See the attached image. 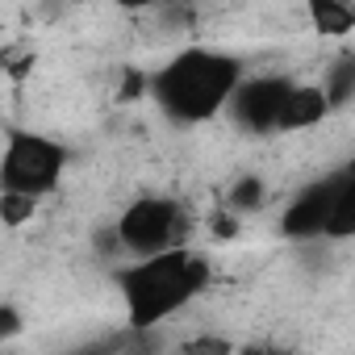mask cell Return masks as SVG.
Returning <instances> with one entry per match:
<instances>
[{"label":"cell","mask_w":355,"mask_h":355,"mask_svg":"<svg viewBox=\"0 0 355 355\" xmlns=\"http://www.w3.org/2000/svg\"><path fill=\"white\" fill-rule=\"evenodd\" d=\"M146 80H150L146 92L163 109V117H171L175 125H205L218 113H230V101L243 88L247 71L230 51L184 46Z\"/></svg>","instance_id":"obj_1"},{"label":"cell","mask_w":355,"mask_h":355,"mask_svg":"<svg viewBox=\"0 0 355 355\" xmlns=\"http://www.w3.org/2000/svg\"><path fill=\"white\" fill-rule=\"evenodd\" d=\"M209 259L197 247H180L155 259H138V263H121L113 272L125 322L134 334H150L155 326H163L167 318L184 313L205 288H209Z\"/></svg>","instance_id":"obj_2"},{"label":"cell","mask_w":355,"mask_h":355,"mask_svg":"<svg viewBox=\"0 0 355 355\" xmlns=\"http://www.w3.org/2000/svg\"><path fill=\"white\" fill-rule=\"evenodd\" d=\"M67 163H71L67 142H59L51 134H34V130H9L5 150H0V193L42 201L51 193H59Z\"/></svg>","instance_id":"obj_3"},{"label":"cell","mask_w":355,"mask_h":355,"mask_svg":"<svg viewBox=\"0 0 355 355\" xmlns=\"http://www.w3.org/2000/svg\"><path fill=\"white\" fill-rule=\"evenodd\" d=\"M189 230H193V222H189L184 205L171 201V197H142V201L125 205L121 218H117V226H113L125 263L155 259V255L180 251V247H193L189 243Z\"/></svg>","instance_id":"obj_4"},{"label":"cell","mask_w":355,"mask_h":355,"mask_svg":"<svg viewBox=\"0 0 355 355\" xmlns=\"http://www.w3.org/2000/svg\"><path fill=\"white\" fill-rule=\"evenodd\" d=\"M293 84L297 80H288V76H247L243 88L230 101L234 125L247 130V134H272V130H280L284 105L293 96Z\"/></svg>","instance_id":"obj_5"},{"label":"cell","mask_w":355,"mask_h":355,"mask_svg":"<svg viewBox=\"0 0 355 355\" xmlns=\"http://www.w3.org/2000/svg\"><path fill=\"white\" fill-rule=\"evenodd\" d=\"M334 197H338V171L322 175V180L305 184L284 209H280V234L293 243H318L326 239L330 214H334Z\"/></svg>","instance_id":"obj_6"},{"label":"cell","mask_w":355,"mask_h":355,"mask_svg":"<svg viewBox=\"0 0 355 355\" xmlns=\"http://www.w3.org/2000/svg\"><path fill=\"white\" fill-rule=\"evenodd\" d=\"M330 113H334V105H330V96H326L322 84H293V96H288V105H284L280 130H313V125H322Z\"/></svg>","instance_id":"obj_7"},{"label":"cell","mask_w":355,"mask_h":355,"mask_svg":"<svg viewBox=\"0 0 355 355\" xmlns=\"http://www.w3.org/2000/svg\"><path fill=\"white\" fill-rule=\"evenodd\" d=\"M305 17L313 21L318 34H351L355 30V5H343V0H309Z\"/></svg>","instance_id":"obj_8"},{"label":"cell","mask_w":355,"mask_h":355,"mask_svg":"<svg viewBox=\"0 0 355 355\" xmlns=\"http://www.w3.org/2000/svg\"><path fill=\"white\" fill-rule=\"evenodd\" d=\"M355 239V184L338 171V197H334V214L326 226V243H347Z\"/></svg>","instance_id":"obj_9"},{"label":"cell","mask_w":355,"mask_h":355,"mask_svg":"<svg viewBox=\"0 0 355 355\" xmlns=\"http://www.w3.org/2000/svg\"><path fill=\"white\" fill-rule=\"evenodd\" d=\"M263 201H268V189H263L259 175H239V180L230 184V193H226V209L230 214H251Z\"/></svg>","instance_id":"obj_10"},{"label":"cell","mask_w":355,"mask_h":355,"mask_svg":"<svg viewBox=\"0 0 355 355\" xmlns=\"http://www.w3.org/2000/svg\"><path fill=\"white\" fill-rule=\"evenodd\" d=\"M326 96H330V105L338 109V105H347L351 96H355V59H338L334 67H330V76H326Z\"/></svg>","instance_id":"obj_11"},{"label":"cell","mask_w":355,"mask_h":355,"mask_svg":"<svg viewBox=\"0 0 355 355\" xmlns=\"http://www.w3.org/2000/svg\"><path fill=\"white\" fill-rule=\"evenodd\" d=\"M34 205H38V201H26V197H9V193H5V197H0V218H5L9 230H17L21 222L34 218Z\"/></svg>","instance_id":"obj_12"},{"label":"cell","mask_w":355,"mask_h":355,"mask_svg":"<svg viewBox=\"0 0 355 355\" xmlns=\"http://www.w3.org/2000/svg\"><path fill=\"white\" fill-rule=\"evenodd\" d=\"M17 334H21V313H17V305H13V301H5V305H0V338L13 343Z\"/></svg>","instance_id":"obj_13"},{"label":"cell","mask_w":355,"mask_h":355,"mask_svg":"<svg viewBox=\"0 0 355 355\" xmlns=\"http://www.w3.org/2000/svg\"><path fill=\"white\" fill-rule=\"evenodd\" d=\"M234 355H288L280 347H247V351H234Z\"/></svg>","instance_id":"obj_14"},{"label":"cell","mask_w":355,"mask_h":355,"mask_svg":"<svg viewBox=\"0 0 355 355\" xmlns=\"http://www.w3.org/2000/svg\"><path fill=\"white\" fill-rule=\"evenodd\" d=\"M338 171H343V175H347V180H351V184H355V159H347V163H343V167H338Z\"/></svg>","instance_id":"obj_15"}]
</instances>
